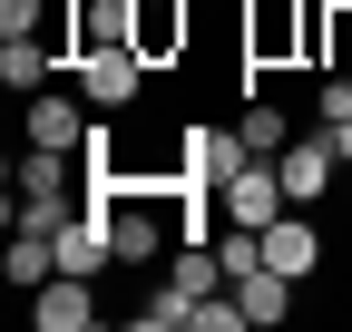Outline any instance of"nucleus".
Returning a JSON list of instances; mask_svg holds the SVG:
<instances>
[{"mask_svg": "<svg viewBox=\"0 0 352 332\" xmlns=\"http://www.w3.org/2000/svg\"><path fill=\"white\" fill-rule=\"evenodd\" d=\"M20 137H30V147H69V156H88L98 108H88V88H78V98H69V88H39V98L20 108Z\"/></svg>", "mask_w": 352, "mask_h": 332, "instance_id": "7ed1b4c3", "label": "nucleus"}, {"mask_svg": "<svg viewBox=\"0 0 352 332\" xmlns=\"http://www.w3.org/2000/svg\"><path fill=\"white\" fill-rule=\"evenodd\" d=\"M186 39H196V10H186V0H138V49H147V69L186 59Z\"/></svg>", "mask_w": 352, "mask_h": 332, "instance_id": "6e6552de", "label": "nucleus"}, {"mask_svg": "<svg viewBox=\"0 0 352 332\" xmlns=\"http://www.w3.org/2000/svg\"><path fill=\"white\" fill-rule=\"evenodd\" d=\"M30 322L39 332H88V322H98V283H88V274H50L30 294Z\"/></svg>", "mask_w": 352, "mask_h": 332, "instance_id": "0eeeda50", "label": "nucleus"}, {"mask_svg": "<svg viewBox=\"0 0 352 332\" xmlns=\"http://www.w3.org/2000/svg\"><path fill=\"white\" fill-rule=\"evenodd\" d=\"M314 117H323V128H352V69H323V88H314Z\"/></svg>", "mask_w": 352, "mask_h": 332, "instance_id": "f8f14e48", "label": "nucleus"}, {"mask_svg": "<svg viewBox=\"0 0 352 332\" xmlns=\"http://www.w3.org/2000/svg\"><path fill=\"white\" fill-rule=\"evenodd\" d=\"M333 137H342V166H352V128H333Z\"/></svg>", "mask_w": 352, "mask_h": 332, "instance_id": "ddd939ff", "label": "nucleus"}, {"mask_svg": "<svg viewBox=\"0 0 352 332\" xmlns=\"http://www.w3.org/2000/svg\"><path fill=\"white\" fill-rule=\"evenodd\" d=\"M274 176H284V195L294 205H323L333 195V176H342V137L323 128V137H294L284 156H274Z\"/></svg>", "mask_w": 352, "mask_h": 332, "instance_id": "39448f33", "label": "nucleus"}, {"mask_svg": "<svg viewBox=\"0 0 352 332\" xmlns=\"http://www.w3.org/2000/svg\"><path fill=\"white\" fill-rule=\"evenodd\" d=\"M342 10H352V0H342Z\"/></svg>", "mask_w": 352, "mask_h": 332, "instance_id": "4468645a", "label": "nucleus"}, {"mask_svg": "<svg viewBox=\"0 0 352 332\" xmlns=\"http://www.w3.org/2000/svg\"><path fill=\"white\" fill-rule=\"evenodd\" d=\"M0 274H10V294L30 303V294H39V283H50V274H59V244L20 225V235H10V254H0Z\"/></svg>", "mask_w": 352, "mask_h": 332, "instance_id": "9d476101", "label": "nucleus"}, {"mask_svg": "<svg viewBox=\"0 0 352 332\" xmlns=\"http://www.w3.org/2000/svg\"><path fill=\"white\" fill-rule=\"evenodd\" d=\"M69 69H78V88H88V108H98V117L138 108V88H147V49H138V39H78Z\"/></svg>", "mask_w": 352, "mask_h": 332, "instance_id": "f257e3e1", "label": "nucleus"}, {"mask_svg": "<svg viewBox=\"0 0 352 332\" xmlns=\"http://www.w3.org/2000/svg\"><path fill=\"white\" fill-rule=\"evenodd\" d=\"M59 69H69V39H50V29H20V39H0V88H10V98H39Z\"/></svg>", "mask_w": 352, "mask_h": 332, "instance_id": "423d86ee", "label": "nucleus"}, {"mask_svg": "<svg viewBox=\"0 0 352 332\" xmlns=\"http://www.w3.org/2000/svg\"><path fill=\"white\" fill-rule=\"evenodd\" d=\"M235 166H245V137H235V128H206V117H196V128L176 137V186L215 195V186L235 176Z\"/></svg>", "mask_w": 352, "mask_h": 332, "instance_id": "20e7f679", "label": "nucleus"}, {"mask_svg": "<svg viewBox=\"0 0 352 332\" xmlns=\"http://www.w3.org/2000/svg\"><path fill=\"white\" fill-rule=\"evenodd\" d=\"M235 303H245V332H274V322L294 313V274H274V264H254V274L235 283Z\"/></svg>", "mask_w": 352, "mask_h": 332, "instance_id": "1a4fd4ad", "label": "nucleus"}, {"mask_svg": "<svg viewBox=\"0 0 352 332\" xmlns=\"http://www.w3.org/2000/svg\"><path fill=\"white\" fill-rule=\"evenodd\" d=\"M235 137H245V156H284V147H294V117H284L274 98H245V117H235Z\"/></svg>", "mask_w": 352, "mask_h": 332, "instance_id": "9b49d317", "label": "nucleus"}, {"mask_svg": "<svg viewBox=\"0 0 352 332\" xmlns=\"http://www.w3.org/2000/svg\"><path fill=\"white\" fill-rule=\"evenodd\" d=\"M10 205H88V156H69V147H30V137H20Z\"/></svg>", "mask_w": 352, "mask_h": 332, "instance_id": "f03ea898", "label": "nucleus"}]
</instances>
